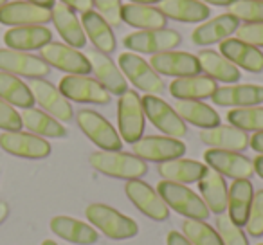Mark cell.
<instances>
[{"label":"cell","mask_w":263,"mask_h":245,"mask_svg":"<svg viewBox=\"0 0 263 245\" xmlns=\"http://www.w3.org/2000/svg\"><path fill=\"white\" fill-rule=\"evenodd\" d=\"M6 2H9V0H0V8H2V6H4Z\"/></svg>","instance_id":"cell-55"},{"label":"cell","mask_w":263,"mask_h":245,"mask_svg":"<svg viewBox=\"0 0 263 245\" xmlns=\"http://www.w3.org/2000/svg\"><path fill=\"white\" fill-rule=\"evenodd\" d=\"M213 103L220 106H258L263 103V87L261 85H226L218 87L211 96Z\"/></svg>","instance_id":"cell-20"},{"label":"cell","mask_w":263,"mask_h":245,"mask_svg":"<svg viewBox=\"0 0 263 245\" xmlns=\"http://www.w3.org/2000/svg\"><path fill=\"white\" fill-rule=\"evenodd\" d=\"M90 62L92 72L96 74V80L110 92V94L121 96L123 92L128 90V83L124 74L117 69V65L108 58V54H103L99 51H90L85 54Z\"/></svg>","instance_id":"cell-21"},{"label":"cell","mask_w":263,"mask_h":245,"mask_svg":"<svg viewBox=\"0 0 263 245\" xmlns=\"http://www.w3.org/2000/svg\"><path fill=\"white\" fill-rule=\"evenodd\" d=\"M85 216L92 227L101 231L112 240H128L139 233V225L130 216L121 215L117 209L105 204H90L85 209Z\"/></svg>","instance_id":"cell-2"},{"label":"cell","mask_w":263,"mask_h":245,"mask_svg":"<svg viewBox=\"0 0 263 245\" xmlns=\"http://www.w3.org/2000/svg\"><path fill=\"white\" fill-rule=\"evenodd\" d=\"M94 6L98 8V13L106 20L110 27L121 26V22H123V18H121V11H123L121 0H94Z\"/></svg>","instance_id":"cell-43"},{"label":"cell","mask_w":263,"mask_h":245,"mask_svg":"<svg viewBox=\"0 0 263 245\" xmlns=\"http://www.w3.org/2000/svg\"><path fill=\"white\" fill-rule=\"evenodd\" d=\"M204 161L211 169L218 172L223 177L231 179H251L254 175V164L251 159L241 155L240 152L218 150V148H209L204 152Z\"/></svg>","instance_id":"cell-13"},{"label":"cell","mask_w":263,"mask_h":245,"mask_svg":"<svg viewBox=\"0 0 263 245\" xmlns=\"http://www.w3.org/2000/svg\"><path fill=\"white\" fill-rule=\"evenodd\" d=\"M245 229L251 236L259 238L263 234V190H259L258 193H254L251 205V213H249L247 223Z\"/></svg>","instance_id":"cell-42"},{"label":"cell","mask_w":263,"mask_h":245,"mask_svg":"<svg viewBox=\"0 0 263 245\" xmlns=\"http://www.w3.org/2000/svg\"><path fill=\"white\" fill-rule=\"evenodd\" d=\"M0 148L22 159H45L51 155V144L44 137L27 132L0 134Z\"/></svg>","instance_id":"cell-14"},{"label":"cell","mask_w":263,"mask_h":245,"mask_svg":"<svg viewBox=\"0 0 263 245\" xmlns=\"http://www.w3.org/2000/svg\"><path fill=\"white\" fill-rule=\"evenodd\" d=\"M134 155L143 161L166 162L172 159H179L186 154V144L180 139L168 136H148L141 137L137 143L132 144Z\"/></svg>","instance_id":"cell-12"},{"label":"cell","mask_w":263,"mask_h":245,"mask_svg":"<svg viewBox=\"0 0 263 245\" xmlns=\"http://www.w3.org/2000/svg\"><path fill=\"white\" fill-rule=\"evenodd\" d=\"M249 144H251L252 150L263 155V130H261V132H256L254 136L249 139Z\"/></svg>","instance_id":"cell-48"},{"label":"cell","mask_w":263,"mask_h":245,"mask_svg":"<svg viewBox=\"0 0 263 245\" xmlns=\"http://www.w3.org/2000/svg\"><path fill=\"white\" fill-rule=\"evenodd\" d=\"M159 11L166 18L186 24L204 22L209 16V8L198 0H162L159 2Z\"/></svg>","instance_id":"cell-33"},{"label":"cell","mask_w":263,"mask_h":245,"mask_svg":"<svg viewBox=\"0 0 263 245\" xmlns=\"http://www.w3.org/2000/svg\"><path fill=\"white\" fill-rule=\"evenodd\" d=\"M121 18H123V22H126L128 26L137 27V29H144V31L164 29L166 20H168L157 8H152V6H146V4L123 6Z\"/></svg>","instance_id":"cell-35"},{"label":"cell","mask_w":263,"mask_h":245,"mask_svg":"<svg viewBox=\"0 0 263 245\" xmlns=\"http://www.w3.org/2000/svg\"><path fill=\"white\" fill-rule=\"evenodd\" d=\"M49 227L56 236L63 238L74 245H94L99 240L96 227L81 222V220L70 218V216H54Z\"/></svg>","instance_id":"cell-24"},{"label":"cell","mask_w":263,"mask_h":245,"mask_svg":"<svg viewBox=\"0 0 263 245\" xmlns=\"http://www.w3.org/2000/svg\"><path fill=\"white\" fill-rule=\"evenodd\" d=\"M51 20L54 24L56 31L60 33V36L65 40L67 45L74 49H81L87 44V34L83 31V26L78 20V16L74 15V11L70 8H67L65 4L58 2L51 8Z\"/></svg>","instance_id":"cell-23"},{"label":"cell","mask_w":263,"mask_h":245,"mask_svg":"<svg viewBox=\"0 0 263 245\" xmlns=\"http://www.w3.org/2000/svg\"><path fill=\"white\" fill-rule=\"evenodd\" d=\"M58 88L69 101L92 103V105H106V103H110V92L98 80H92L88 76L69 74V76L62 78Z\"/></svg>","instance_id":"cell-11"},{"label":"cell","mask_w":263,"mask_h":245,"mask_svg":"<svg viewBox=\"0 0 263 245\" xmlns=\"http://www.w3.org/2000/svg\"><path fill=\"white\" fill-rule=\"evenodd\" d=\"M180 34L175 29H155V31H137L124 36L123 45L134 52L144 54H159V52L173 51L180 44Z\"/></svg>","instance_id":"cell-9"},{"label":"cell","mask_w":263,"mask_h":245,"mask_svg":"<svg viewBox=\"0 0 263 245\" xmlns=\"http://www.w3.org/2000/svg\"><path fill=\"white\" fill-rule=\"evenodd\" d=\"M8 215H9V205H8V202L0 200V223H4V222H6Z\"/></svg>","instance_id":"cell-50"},{"label":"cell","mask_w":263,"mask_h":245,"mask_svg":"<svg viewBox=\"0 0 263 245\" xmlns=\"http://www.w3.org/2000/svg\"><path fill=\"white\" fill-rule=\"evenodd\" d=\"M218 88L215 80H211L209 76H184V78H175L170 85V94L179 101V99H200L211 98L215 94V90Z\"/></svg>","instance_id":"cell-30"},{"label":"cell","mask_w":263,"mask_h":245,"mask_svg":"<svg viewBox=\"0 0 263 245\" xmlns=\"http://www.w3.org/2000/svg\"><path fill=\"white\" fill-rule=\"evenodd\" d=\"M184 236L193 245H223L220 234L216 233L215 227L205 223L204 220L186 218L182 223Z\"/></svg>","instance_id":"cell-38"},{"label":"cell","mask_w":263,"mask_h":245,"mask_svg":"<svg viewBox=\"0 0 263 245\" xmlns=\"http://www.w3.org/2000/svg\"><path fill=\"white\" fill-rule=\"evenodd\" d=\"M198 190H200L202 200L205 202L209 213L222 215L227 211V197H229V187L218 172L208 168L205 175L198 180Z\"/></svg>","instance_id":"cell-26"},{"label":"cell","mask_w":263,"mask_h":245,"mask_svg":"<svg viewBox=\"0 0 263 245\" xmlns=\"http://www.w3.org/2000/svg\"><path fill=\"white\" fill-rule=\"evenodd\" d=\"M231 126L243 130V132H261L263 130V106H243L233 108L227 114Z\"/></svg>","instance_id":"cell-39"},{"label":"cell","mask_w":263,"mask_h":245,"mask_svg":"<svg viewBox=\"0 0 263 245\" xmlns=\"http://www.w3.org/2000/svg\"><path fill=\"white\" fill-rule=\"evenodd\" d=\"M157 193L162 200L168 204L170 209H173L179 215L193 220H205L209 216V209L202 197H198L193 190H190L184 184L161 180L157 186Z\"/></svg>","instance_id":"cell-3"},{"label":"cell","mask_w":263,"mask_h":245,"mask_svg":"<svg viewBox=\"0 0 263 245\" xmlns=\"http://www.w3.org/2000/svg\"><path fill=\"white\" fill-rule=\"evenodd\" d=\"M252 198H254V187L249 179H238L231 184L229 197H227V211L229 218L236 225L245 227L251 213Z\"/></svg>","instance_id":"cell-29"},{"label":"cell","mask_w":263,"mask_h":245,"mask_svg":"<svg viewBox=\"0 0 263 245\" xmlns=\"http://www.w3.org/2000/svg\"><path fill=\"white\" fill-rule=\"evenodd\" d=\"M238 18L233 16L231 13L226 15H218L211 20H205L204 24L197 27L191 33V42L195 45H211L216 42H222L226 38H229L234 31L238 29Z\"/></svg>","instance_id":"cell-25"},{"label":"cell","mask_w":263,"mask_h":245,"mask_svg":"<svg viewBox=\"0 0 263 245\" xmlns=\"http://www.w3.org/2000/svg\"><path fill=\"white\" fill-rule=\"evenodd\" d=\"M166 243L168 245H193L182 233H179V231H172V233L168 234Z\"/></svg>","instance_id":"cell-47"},{"label":"cell","mask_w":263,"mask_h":245,"mask_svg":"<svg viewBox=\"0 0 263 245\" xmlns=\"http://www.w3.org/2000/svg\"><path fill=\"white\" fill-rule=\"evenodd\" d=\"M150 65L159 76L164 74V76L184 78L200 74L198 58L184 51H166L159 52V54H152Z\"/></svg>","instance_id":"cell-18"},{"label":"cell","mask_w":263,"mask_h":245,"mask_svg":"<svg viewBox=\"0 0 263 245\" xmlns=\"http://www.w3.org/2000/svg\"><path fill=\"white\" fill-rule=\"evenodd\" d=\"M40 58L49 67H54L58 70H63L67 74H78V76H87L92 72L90 62L85 54H81L78 49L70 45H63L60 42H51L45 47L40 49Z\"/></svg>","instance_id":"cell-8"},{"label":"cell","mask_w":263,"mask_h":245,"mask_svg":"<svg viewBox=\"0 0 263 245\" xmlns=\"http://www.w3.org/2000/svg\"><path fill=\"white\" fill-rule=\"evenodd\" d=\"M229 13L245 24H263V0H234Z\"/></svg>","instance_id":"cell-40"},{"label":"cell","mask_w":263,"mask_h":245,"mask_svg":"<svg viewBox=\"0 0 263 245\" xmlns=\"http://www.w3.org/2000/svg\"><path fill=\"white\" fill-rule=\"evenodd\" d=\"M198 2H202V4H213V6H231L234 2V0H198Z\"/></svg>","instance_id":"cell-51"},{"label":"cell","mask_w":263,"mask_h":245,"mask_svg":"<svg viewBox=\"0 0 263 245\" xmlns=\"http://www.w3.org/2000/svg\"><path fill=\"white\" fill-rule=\"evenodd\" d=\"M119 67L124 78L130 83H134V87L139 88V90L154 96L161 94L164 90L162 78L152 69V65L146 60H143L136 52H123L119 56Z\"/></svg>","instance_id":"cell-7"},{"label":"cell","mask_w":263,"mask_h":245,"mask_svg":"<svg viewBox=\"0 0 263 245\" xmlns=\"http://www.w3.org/2000/svg\"><path fill=\"white\" fill-rule=\"evenodd\" d=\"M22 117L15 110V106L0 99V130L4 132H20L22 128Z\"/></svg>","instance_id":"cell-44"},{"label":"cell","mask_w":263,"mask_h":245,"mask_svg":"<svg viewBox=\"0 0 263 245\" xmlns=\"http://www.w3.org/2000/svg\"><path fill=\"white\" fill-rule=\"evenodd\" d=\"M144 110L141 96L136 90H130L119 96L117 101V125L123 143L134 144L143 137L144 132Z\"/></svg>","instance_id":"cell-4"},{"label":"cell","mask_w":263,"mask_h":245,"mask_svg":"<svg viewBox=\"0 0 263 245\" xmlns=\"http://www.w3.org/2000/svg\"><path fill=\"white\" fill-rule=\"evenodd\" d=\"M234 33L238 40L254 47H263V24H241Z\"/></svg>","instance_id":"cell-45"},{"label":"cell","mask_w":263,"mask_h":245,"mask_svg":"<svg viewBox=\"0 0 263 245\" xmlns=\"http://www.w3.org/2000/svg\"><path fill=\"white\" fill-rule=\"evenodd\" d=\"M27 2H33V4L44 6V8H52V6H54V0H27Z\"/></svg>","instance_id":"cell-52"},{"label":"cell","mask_w":263,"mask_h":245,"mask_svg":"<svg viewBox=\"0 0 263 245\" xmlns=\"http://www.w3.org/2000/svg\"><path fill=\"white\" fill-rule=\"evenodd\" d=\"M132 4H146V6H152L155 2H162V0H130Z\"/></svg>","instance_id":"cell-53"},{"label":"cell","mask_w":263,"mask_h":245,"mask_svg":"<svg viewBox=\"0 0 263 245\" xmlns=\"http://www.w3.org/2000/svg\"><path fill=\"white\" fill-rule=\"evenodd\" d=\"M20 117H22V125L34 136L51 137V139H60L67 136L65 126L47 112H42L38 108H24Z\"/></svg>","instance_id":"cell-36"},{"label":"cell","mask_w":263,"mask_h":245,"mask_svg":"<svg viewBox=\"0 0 263 245\" xmlns=\"http://www.w3.org/2000/svg\"><path fill=\"white\" fill-rule=\"evenodd\" d=\"M52 42V33L45 26H18L6 31L4 44L15 51H36Z\"/></svg>","instance_id":"cell-22"},{"label":"cell","mask_w":263,"mask_h":245,"mask_svg":"<svg viewBox=\"0 0 263 245\" xmlns=\"http://www.w3.org/2000/svg\"><path fill=\"white\" fill-rule=\"evenodd\" d=\"M60 2L70 8L72 11L81 13V15L92 11V6H94V0H60Z\"/></svg>","instance_id":"cell-46"},{"label":"cell","mask_w":263,"mask_h":245,"mask_svg":"<svg viewBox=\"0 0 263 245\" xmlns=\"http://www.w3.org/2000/svg\"><path fill=\"white\" fill-rule=\"evenodd\" d=\"M90 164L94 169L106 177H114V179H124V180H134L141 179L146 175L148 164L146 161L139 159L134 154H126V152H105L99 150L90 155Z\"/></svg>","instance_id":"cell-1"},{"label":"cell","mask_w":263,"mask_h":245,"mask_svg":"<svg viewBox=\"0 0 263 245\" xmlns=\"http://www.w3.org/2000/svg\"><path fill=\"white\" fill-rule=\"evenodd\" d=\"M42 245H58L56 241H52V240H44L42 241Z\"/></svg>","instance_id":"cell-54"},{"label":"cell","mask_w":263,"mask_h":245,"mask_svg":"<svg viewBox=\"0 0 263 245\" xmlns=\"http://www.w3.org/2000/svg\"><path fill=\"white\" fill-rule=\"evenodd\" d=\"M29 88L34 96V101H36L49 116H52L58 121H63V123H69L74 117V110H72V106H70L69 99H67L65 96L60 92V88H56L52 83L38 78V80L31 81Z\"/></svg>","instance_id":"cell-16"},{"label":"cell","mask_w":263,"mask_h":245,"mask_svg":"<svg viewBox=\"0 0 263 245\" xmlns=\"http://www.w3.org/2000/svg\"><path fill=\"white\" fill-rule=\"evenodd\" d=\"M252 164H254V173L263 179V155H258V157L252 161Z\"/></svg>","instance_id":"cell-49"},{"label":"cell","mask_w":263,"mask_h":245,"mask_svg":"<svg viewBox=\"0 0 263 245\" xmlns=\"http://www.w3.org/2000/svg\"><path fill=\"white\" fill-rule=\"evenodd\" d=\"M175 112L182 117L184 123H191L193 126H200L202 130L215 128L220 125V116L213 106L195 99H179L175 105Z\"/></svg>","instance_id":"cell-34"},{"label":"cell","mask_w":263,"mask_h":245,"mask_svg":"<svg viewBox=\"0 0 263 245\" xmlns=\"http://www.w3.org/2000/svg\"><path fill=\"white\" fill-rule=\"evenodd\" d=\"M49 20H51V8H44L27 0L6 2L0 8V24L4 26H44Z\"/></svg>","instance_id":"cell-15"},{"label":"cell","mask_w":263,"mask_h":245,"mask_svg":"<svg viewBox=\"0 0 263 245\" xmlns=\"http://www.w3.org/2000/svg\"><path fill=\"white\" fill-rule=\"evenodd\" d=\"M259 245H263V243H259Z\"/></svg>","instance_id":"cell-56"},{"label":"cell","mask_w":263,"mask_h":245,"mask_svg":"<svg viewBox=\"0 0 263 245\" xmlns=\"http://www.w3.org/2000/svg\"><path fill=\"white\" fill-rule=\"evenodd\" d=\"M124 193L132 200V204L148 218L155 220V222H162L170 216L168 204L162 200L157 190H154L150 184L143 182L141 179L128 180L124 186Z\"/></svg>","instance_id":"cell-10"},{"label":"cell","mask_w":263,"mask_h":245,"mask_svg":"<svg viewBox=\"0 0 263 245\" xmlns=\"http://www.w3.org/2000/svg\"><path fill=\"white\" fill-rule=\"evenodd\" d=\"M159 175L162 180H170V182L177 184H191L198 182L208 172V164H202L193 159H172V161L159 162L157 168Z\"/></svg>","instance_id":"cell-27"},{"label":"cell","mask_w":263,"mask_h":245,"mask_svg":"<svg viewBox=\"0 0 263 245\" xmlns=\"http://www.w3.org/2000/svg\"><path fill=\"white\" fill-rule=\"evenodd\" d=\"M200 70L215 81L222 83H236L240 80V69L234 63H231L227 58H223L220 52H215L211 49H204L197 54Z\"/></svg>","instance_id":"cell-31"},{"label":"cell","mask_w":263,"mask_h":245,"mask_svg":"<svg viewBox=\"0 0 263 245\" xmlns=\"http://www.w3.org/2000/svg\"><path fill=\"white\" fill-rule=\"evenodd\" d=\"M0 99L20 108H33L34 96L18 76L0 70Z\"/></svg>","instance_id":"cell-37"},{"label":"cell","mask_w":263,"mask_h":245,"mask_svg":"<svg viewBox=\"0 0 263 245\" xmlns=\"http://www.w3.org/2000/svg\"><path fill=\"white\" fill-rule=\"evenodd\" d=\"M215 227H216V233L222 238L223 245H249L247 236L243 234L241 227L236 225V223L229 218V215H226V213L216 215Z\"/></svg>","instance_id":"cell-41"},{"label":"cell","mask_w":263,"mask_h":245,"mask_svg":"<svg viewBox=\"0 0 263 245\" xmlns=\"http://www.w3.org/2000/svg\"><path fill=\"white\" fill-rule=\"evenodd\" d=\"M0 70L2 72L15 74V76L31 78H45L51 72V67L42 58L33 54H27L24 51H15V49H0Z\"/></svg>","instance_id":"cell-17"},{"label":"cell","mask_w":263,"mask_h":245,"mask_svg":"<svg viewBox=\"0 0 263 245\" xmlns=\"http://www.w3.org/2000/svg\"><path fill=\"white\" fill-rule=\"evenodd\" d=\"M143 103L144 116L150 119V123L155 128L161 130L164 136L175 137V139H182L187 134V126L182 121V117L175 112L173 106H170L164 99H161L159 96L146 94L144 98H141Z\"/></svg>","instance_id":"cell-5"},{"label":"cell","mask_w":263,"mask_h":245,"mask_svg":"<svg viewBox=\"0 0 263 245\" xmlns=\"http://www.w3.org/2000/svg\"><path fill=\"white\" fill-rule=\"evenodd\" d=\"M81 26H83V31L88 36V40L94 44V47L99 52L110 54V52L116 51V36H114L112 27L106 24V20L99 13L96 11L83 13Z\"/></svg>","instance_id":"cell-32"},{"label":"cell","mask_w":263,"mask_h":245,"mask_svg":"<svg viewBox=\"0 0 263 245\" xmlns=\"http://www.w3.org/2000/svg\"><path fill=\"white\" fill-rule=\"evenodd\" d=\"M200 141L211 148L229 152H243L249 148L247 132L236 128V126H223L218 125L215 128H205L200 132Z\"/></svg>","instance_id":"cell-28"},{"label":"cell","mask_w":263,"mask_h":245,"mask_svg":"<svg viewBox=\"0 0 263 245\" xmlns=\"http://www.w3.org/2000/svg\"><path fill=\"white\" fill-rule=\"evenodd\" d=\"M78 126L81 128V132L101 150L105 152H117L123 146V139L116 132L110 121H106L101 114L94 112V110L83 108L78 112L76 116Z\"/></svg>","instance_id":"cell-6"},{"label":"cell","mask_w":263,"mask_h":245,"mask_svg":"<svg viewBox=\"0 0 263 245\" xmlns=\"http://www.w3.org/2000/svg\"><path fill=\"white\" fill-rule=\"evenodd\" d=\"M220 54L249 72H261L263 70V52L258 47L245 44L238 38H226L220 42Z\"/></svg>","instance_id":"cell-19"}]
</instances>
